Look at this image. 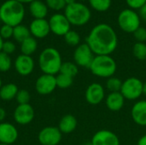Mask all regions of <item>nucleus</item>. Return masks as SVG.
Segmentation results:
<instances>
[{
	"mask_svg": "<svg viewBox=\"0 0 146 145\" xmlns=\"http://www.w3.org/2000/svg\"><path fill=\"white\" fill-rule=\"evenodd\" d=\"M86 44L96 56H110L117 48L116 32L108 24L100 23L95 26L86 38Z\"/></svg>",
	"mask_w": 146,
	"mask_h": 145,
	"instance_id": "obj_1",
	"label": "nucleus"
},
{
	"mask_svg": "<svg viewBox=\"0 0 146 145\" xmlns=\"http://www.w3.org/2000/svg\"><path fill=\"white\" fill-rule=\"evenodd\" d=\"M25 16L24 5L15 0H7L0 6V21L13 27L21 24Z\"/></svg>",
	"mask_w": 146,
	"mask_h": 145,
	"instance_id": "obj_2",
	"label": "nucleus"
},
{
	"mask_svg": "<svg viewBox=\"0 0 146 145\" xmlns=\"http://www.w3.org/2000/svg\"><path fill=\"white\" fill-rule=\"evenodd\" d=\"M62 64L61 54L53 47L45 48L38 56V66L43 73L50 75L58 74Z\"/></svg>",
	"mask_w": 146,
	"mask_h": 145,
	"instance_id": "obj_3",
	"label": "nucleus"
},
{
	"mask_svg": "<svg viewBox=\"0 0 146 145\" xmlns=\"http://www.w3.org/2000/svg\"><path fill=\"white\" fill-rule=\"evenodd\" d=\"M117 68L115 59L110 56H95L89 69L92 73L100 78L113 77Z\"/></svg>",
	"mask_w": 146,
	"mask_h": 145,
	"instance_id": "obj_4",
	"label": "nucleus"
},
{
	"mask_svg": "<svg viewBox=\"0 0 146 145\" xmlns=\"http://www.w3.org/2000/svg\"><path fill=\"white\" fill-rule=\"evenodd\" d=\"M64 15L71 25L77 26L86 25L92 17V13L89 8L82 3L78 2L67 5Z\"/></svg>",
	"mask_w": 146,
	"mask_h": 145,
	"instance_id": "obj_5",
	"label": "nucleus"
},
{
	"mask_svg": "<svg viewBox=\"0 0 146 145\" xmlns=\"http://www.w3.org/2000/svg\"><path fill=\"white\" fill-rule=\"evenodd\" d=\"M117 21L121 29L127 33H133L140 26L139 15L131 9H126L121 11Z\"/></svg>",
	"mask_w": 146,
	"mask_h": 145,
	"instance_id": "obj_6",
	"label": "nucleus"
},
{
	"mask_svg": "<svg viewBox=\"0 0 146 145\" xmlns=\"http://www.w3.org/2000/svg\"><path fill=\"white\" fill-rule=\"evenodd\" d=\"M143 82L136 78L131 77L122 81L121 93L125 99L136 100L143 94Z\"/></svg>",
	"mask_w": 146,
	"mask_h": 145,
	"instance_id": "obj_7",
	"label": "nucleus"
},
{
	"mask_svg": "<svg viewBox=\"0 0 146 145\" xmlns=\"http://www.w3.org/2000/svg\"><path fill=\"white\" fill-rule=\"evenodd\" d=\"M95 56L86 43L79 44L74 52V61L77 66L89 68Z\"/></svg>",
	"mask_w": 146,
	"mask_h": 145,
	"instance_id": "obj_8",
	"label": "nucleus"
},
{
	"mask_svg": "<svg viewBox=\"0 0 146 145\" xmlns=\"http://www.w3.org/2000/svg\"><path fill=\"white\" fill-rule=\"evenodd\" d=\"M49 25L50 32L57 36H64L68 32L70 31L71 24L65 16V15L56 13L51 15L50 18Z\"/></svg>",
	"mask_w": 146,
	"mask_h": 145,
	"instance_id": "obj_9",
	"label": "nucleus"
},
{
	"mask_svg": "<svg viewBox=\"0 0 146 145\" xmlns=\"http://www.w3.org/2000/svg\"><path fill=\"white\" fill-rule=\"evenodd\" d=\"M62 132L56 126H46L40 130L38 139L42 145H58L62 140Z\"/></svg>",
	"mask_w": 146,
	"mask_h": 145,
	"instance_id": "obj_10",
	"label": "nucleus"
},
{
	"mask_svg": "<svg viewBox=\"0 0 146 145\" xmlns=\"http://www.w3.org/2000/svg\"><path fill=\"white\" fill-rule=\"evenodd\" d=\"M34 109L29 103L18 104L14 111V120L21 126H26L31 123L34 119Z\"/></svg>",
	"mask_w": 146,
	"mask_h": 145,
	"instance_id": "obj_11",
	"label": "nucleus"
},
{
	"mask_svg": "<svg viewBox=\"0 0 146 145\" xmlns=\"http://www.w3.org/2000/svg\"><path fill=\"white\" fill-rule=\"evenodd\" d=\"M56 88V76L43 73L39 76L35 83L36 91L40 95H49Z\"/></svg>",
	"mask_w": 146,
	"mask_h": 145,
	"instance_id": "obj_12",
	"label": "nucleus"
},
{
	"mask_svg": "<svg viewBox=\"0 0 146 145\" xmlns=\"http://www.w3.org/2000/svg\"><path fill=\"white\" fill-rule=\"evenodd\" d=\"M34 60L31 56H26L23 54L19 55L15 62L14 67L15 71L21 76H27L34 70Z\"/></svg>",
	"mask_w": 146,
	"mask_h": 145,
	"instance_id": "obj_13",
	"label": "nucleus"
},
{
	"mask_svg": "<svg viewBox=\"0 0 146 145\" xmlns=\"http://www.w3.org/2000/svg\"><path fill=\"white\" fill-rule=\"evenodd\" d=\"M105 97L104 88L98 83H92L86 89L85 97L86 102L91 105L99 104Z\"/></svg>",
	"mask_w": 146,
	"mask_h": 145,
	"instance_id": "obj_14",
	"label": "nucleus"
},
{
	"mask_svg": "<svg viewBox=\"0 0 146 145\" xmlns=\"http://www.w3.org/2000/svg\"><path fill=\"white\" fill-rule=\"evenodd\" d=\"M91 143L92 145H120V140L111 131L100 130L93 135Z\"/></svg>",
	"mask_w": 146,
	"mask_h": 145,
	"instance_id": "obj_15",
	"label": "nucleus"
},
{
	"mask_svg": "<svg viewBox=\"0 0 146 145\" xmlns=\"http://www.w3.org/2000/svg\"><path fill=\"white\" fill-rule=\"evenodd\" d=\"M17 128L9 122L0 123V144L10 145L18 138Z\"/></svg>",
	"mask_w": 146,
	"mask_h": 145,
	"instance_id": "obj_16",
	"label": "nucleus"
},
{
	"mask_svg": "<svg viewBox=\"0 0 146 145\" xmlns=\"http://www.w3.org/2000/svg\"><path fill=\"white\" fill-rule=\"evenodd\" d=\"M31 36L35 38H44L50 32L49 21L45 19H34L29 26Z\"/></svg>",
	"mask_w": 146,
	"mask_h": 145,
	"instance_id": "obj_17",
	"label": "nucleus"
},
{
	"mask_svg": "<svg viewBox=\"0 0 146 145\" xmlns=\"http://www.w3.org/2000/svg\"><path fill=\"white\" fill-rule=\"evenodd\" d=\"M133 121L141 126H146V101L141 100L137 102L132 108L131 111Z\"/></svg>",
	"mask_w": 146,
	"mask_h": 145,
	"instance_id": "obj_18",
	"label": "nucleus"
},
{
	"mask_svg": "<svg viewBox=\"0 0 146 145\" xmlns=\"http://www.w3.org/2000/svg\"><path fill=\"white\" fill-rule=\"evenodd\" d=\"M106 106L107 108L113 112L120 111L125 103V98L122 94L120 92H110L106 97Z\"/></svg>",
	"mask_w": 146,
	"mask_h": 145,
	"instance_id": "obj_19",
	"label": "nucleus"
},
{
	"mask_svg": "<svg viewBox=\"0 0 146 145\" xmlns=\"http://www.w3.org/2000/svg\"><path fill=\"white\" fill-rule=\"evenodd\" d=\"M78 122L73 115H66L62 117L58 124V129L62 133L68 134L73 132L77 127Z\"/></svg>",
	"mask_w": 146,
	"mask_h": 145,
	"instance_id": "obj_20",
	"label": "nucleus"
},
{
	"mask_svg": "<svg viewBox=\"0 0 146 145\" xmlns=\"http://www.w3.org/2000/svg\"><path fill=\"white\" fill-rule=\"evenodd\" d=\"M29 11L34 19H45L48 14V7L45 3L34 0L29 4Z\"/></svg>",
	"mask_w": 146,
	"mask_h": 145,
	"instance_id": "obj_21",
	"label": "nucleus"
},
{
	"mask_svg": "<svg viewBox=\"0 0 146 145\" xmlns=\"http://www.w3.org/2000/svg\"><path fill=\"white\" fill-rule=\"evenodd\" d=\"M18 91L17 85L13 83L3 85L0 89V98L3 101H10L15 98Z\"/></svg>",
	"mask_w": 146,
	"mask_h": 145,
	"instance_id": "obj_22",
	"label": "nucleus"
},
{
	"mask_svg": "<svg viewBox=\"0 0 146 145\" xmlns=\"http://www.w3.org/2000/svg\"><path fill=\"white\" fill-rule=\"evenodd\" d=\"M38 48V42L35 38L30 36L23 42L21 43V54L26 56H31L37 50Z\"/></svg>",
	"mask_w": 146,
	"mask_h": 145,
	"instance_id": "obj_23",
	"label": "nucleus"
},
{
	"mask_svg": "<svg viewBox=\"0 0 146 145\" xmlns=\"http://www.w3.org/2000/svg\"><path fill=\"white\" fill-rule=\"evenodd\" d=\"M30 36H31V33H30L29 27H27L26 26H24L22 24H20L14 27L13 38L18 43L23 42L25 39H27Z\"/></svg>",
	"mask_w": 146,
	"mask_h": 145,
	"instance_id": "obj_24",
	"label": "nucleus"
},
{
	"mask_svg": "<svg viewBox=\"0 0 146 145\" xmlns=\"http://www.w3.org/2000/svg\"><path fill=\"white\" fill-rule=\"evenodd\" d=\"M59 73H62V74H65V75H68L69 77L74 78L79 73L78 66L74 62H62Z\"/></svg>",
	"mask_w": 146,
	"mask_h": 145,
	"instance_id": "obj_25",
	"label": "nucleus"
},
{
	"mask_svg": "<svg viewBox=\"0 0 146 145\" xmlns=\"http://www.w3.org/2000/svg\"><path fill=\"white\" fill-rule=\"evenodd\" d=\"M92 8L98 12L107 11L112 3V0H88Z\"/></svg>",
	"mask_w": 146,
	"mask_h": 145,
	"instance_id": "obj_26",
	"label": "nucleus"
},
{
	"mask_svg": "<svg viewBox=\"0 0 146 145\" xmlns=\"http://www.w3.org/2000/svg\"><path fill=\"white\" fill-rule=\"evenodd\" d=\"M73 79L72 77H69L68 75L58 73L56 76V87L61 89H67L73 85Z\"/></svg>",
	"mask_w": 146,
	"mask_h": 145,
	"instance_id": "obj_27",
	"label": "nucleus"
},
{
	"mask_svg": "<svg viewBox=\"0 0 146 145\" xmlns=\"http://www.w3.org/2000/svg\"><path fill=\"white\" fill-rule=\"evenodd\" d=\"M133 54L135 58L140 61L146 60V44L145 43L137 42L133 47Z\"/></svg>",
	"mask_w": 146,
	"mask_h": 145,
	"instance_id": "obj_28",
	"label": "nucleus"
},
{
	"mask_svg": "<svg viewBox=\"0 0 146 145\" xmlns=\"http://www.w3.org/2000/svg\"><path fill=\"white\" fill-rule=\"evenodd\" d=\"M63 37H64L65 42L70 46H76L77 47L79 44H80V36L75 31L70 30Z\"/></svg>",
	"mask_w": 146,
	"mask_h": 145,
	"instance_id": "obj_29",
	"label": "nucleus"
},
{
	"mask_svg": "<svg viewBox=\"0 0 146 145\" xmlns=\"http://www.w3.org/2000/svg\"><path fill=\"white\" fill-rule=\"evenodd\" d=\"M122 85V81L116 77H110L106 82V88L110 92H120Z\"/></svg>",
	"mask_w": 146,
	"mask_h": 145,
	"instance_id": "obj_30",
	"label": "nucleus"
},
{
	"mask_svg": "<svg viewBox=\"0 0 146 145\" xmlns=\"http://www.w3.org/2000/svg\"><path fill=\"white\" fill-rule=\"evenodd\" d=\"M12 67V60L9 55L1 51L0 52V72L5 73L9 71Z\"/></svg>",
	"mask_w": 146,
	"mask_h": 145,
	"instance_id": "obj_31",
	"label": "nucleus"
},
{
	"mask_svg": "<svg viewBox=\"0 0 146 145\" xmlns=\"http://www.w3.org/2000/svg\"><path fill=\"white\" fill-rule=\"evenodd\" d=\"M15 100L18 103V104H27L29 103L30 101V94L27 90H19L16 97H15Z\"/></svg>",
	"mask_w": 146,
	"mask_h": 145,
	"instance_id": "obj_32",
	"label": "nucleus"
},
{
	"mask_svg": "<svg viewBox=\"0 0 146 145\" xmlns=\"http://www.w3.org/2000/svg\"><path fill=\"white\" fill-rule=\"evenodd\" d=\"M48 8L58 11L66 8V3L64 0H46L45 2Z\"/></svg>",
	"mask_w": 146,
	"mask_h": 145,
	"instance_id": "obj_33",
	"label": "nucleus"
},
{
	"mask_svg": "<svg viewBox=\"0 0 146 145\" xmlns=\"http://www.w3.org/2000/svg\"><path fill=\"white\" fill-rule=\"evenodd\" d=\"M13 31H14V27L13 26L3 24L0 27V36L2 37L3 39L8 40L10 38L13 37Z\"/></svg>",
	"mask_w": 146,
	"mask_h": 145,
	"instance_id": "obj_34",
	"label": "nucleus"
},
{
	"mask_svg": "<svg viewBox=\"0 0 146 145\" xmlns=\"http://www.w3.org/2000/svg\"><path fill=\"white\" fill-rule=\"evenodd\" d=\"M15 49H16V46L15 44L10 41V40H5L3 41V47H2V51L8 54V55H10L12 53H14L15 51Z\"/></svg>",
	"mask_w": 146,
	"mask_h": 145,
	"instance_id": "obj_35",
	"label": "nucleus"
},
{
	"mask_svg": "<svg viewBox=\"0 0 146 145\" xmlns=\"http://www.w3.org/2000/svg\"><path fill=\"white\" fill-rule=\"evenodd\" d=\"M134 38L137 40V42L145 43L146 41V29L145 27L139 26L134 32H133Z\"/></svg>",
	"mask_w": 146,
	"mask_h": 145,
	"instance_id": "obj_36",
	"label": "nucleus"
},
{
	"mask_svg": "<svg viewBox=\"0 0 146 145\" xmlns=\"http://www.w3.org/2000/svg\"><path fill=\"white\" fill-rule=\"evenodd\" d=\"M131 9H139L146 3V0H126Z\"/></svg>",
	"mask_w": 146,
	"mask_h": 145,
	"instance_id": "obj_37",
	"label": "nucleus"
},
{
	"mask_svg": "<svg viewBox=\"0 0 146 145\" xmlns=\"http://www.w3.org/2000/svg\"><path fill=\"white\" fill-rule=\"evenodd\" d=\"M139 16L146 21V3L141 9H139Z\"/></svg>",
	"mask_w": 146,
	"mask_h": 145,
	"instance_id": "obj_38",
	"label": "nucleus"
},
{
	"mask_svg": "<svg viewBox=\"0 0 146 145\" xmlns=\"http://www.w3.org/2000/svg\"><path fill=\"white\" fill-rule=\"evenodd\" d=\"M6 117V111L4 109L0 108V123H2L3 121V120Z\"/></svg>",
	"mask_w": 146,
	"mask_h": 145,
	"instance_id": "obj_39",
	"label": "nucleus"
},
{
	"mask_svg": "<svg viewBox=\"0 0 146 145\" xmlns=\"http://www.w3.org/2000/svg\"><path fill=\"white\" fill-rule=\"evenodd\" d=\"M138 145H146V135L142 136L139 141H138Z\"/></svg>",
	"mask_w": 146,
	"mask_h": 145,
	"instance_id": "obj_40",
	"label": "nucleus"
},
{
	"mask_svg": "<svg viewBox=\"0 0 146 145\" xmlns=\"http://www.w3.org/2000/svg\"><path fill=\"white\" fill-rule=\"evenodd\" d=\"M15 1H17V2H19V3H22V4H24V3H32L33 1H34V0H15Z\"/></svg>",
	"mask_w": 146,
	"mask_h": 145,
	"instance_id": "obj_41",
	"label": "nucleus"
},
{
	"mask_svg": "<svg viewBox=\"0 0 146 145\" xmlns=\"http://www.w3.org/2000/svg\"><path fill=\"white\" fill-rule=\"evenodd\" d=\"M66 3V5H69V4H73L74 3H76V0H64Z\"/></svg>",
	"mask_w": 146,
	"mask_h": 145,
	"instance_id": "obj_42",
	"label": "nucleus"
},
{
	"mask_svg": "<svg viewBox=\"0 0 146 145\" xmlns=\"http://www.w3.org/2000/svg\"><path fill=\"white\" fill-rule=\"evenodd\" d=\"M3 39L2 38V37L0 36V52L2 51V47H3Z\"/></svg>",
	"mask_w": 146,
	"mask_h": 145,
	"instance_id": "obj_43",
	"label": "nucleus"
},
{
	"mask_svg": "<svg viewBox=\"0 0 146 145\" xmlns=\"http://www.w3.org/2000/svg\"><path fill=\"white\" fill-rule=\"evenodd\" d=\"M143 94L146 96V82L143 84Z\"/></svg>",
	"mask_w": 146,
	"mask_h": 145,
	"instance_id": "obj_44",
	"label": "nucleus"
},
{
	"mask_svg": "<svg viewBox=\"0 0 146 145\" xmlns=\"http://www.w3.org/2000/svg\"><path fill=\"white\" fill-rule=\"evenodd\" d=\"M2 86H3V82H2V79H1V78H0V89H1Z\"/></svg>",
	"mask_w": 146,
	"mask_h": 145,
	"instance_id": "obj_45",
	"label": "nucleus"
},
{
	"mask_svg": "<svg viewBox=\"0 0 146 145\" xmlns=\"http://www.w3.org/2000/svg\"><path fill=\"white\" fill-rule=\"evenodd\" d=\"M0 145H8V144H0Z\"/></svg>",
	"mask_w": 146,
	"mask_h": 145,
	"instance_id": "obj_46",
	"label": "nucleus"
},
{
	"mask_svg": "<svg viewBox=\"0 0 146 145\" xmlns=\"http://www.w3.org/2000/svg\"><path fill=\"white\" fill-rule=\"evenodd\" d=\"M81 1H85V0H81Z\"/></svg>",
	"mask_w": 146,
	"mask_h": 145,
	"instance_id": "obj_47",
	"label": "nucleus"
},
{
	"mask_svg": "<svg viewBox=\"0 0 146 145\" xmlns=\"http://www.w3.org/2000/svg\"></svg>",
	"mask_w": 146,
	"mask_h": 145,
	"instance_id": "obj_48",
	"label": "nucleus"
}]
</instances>
